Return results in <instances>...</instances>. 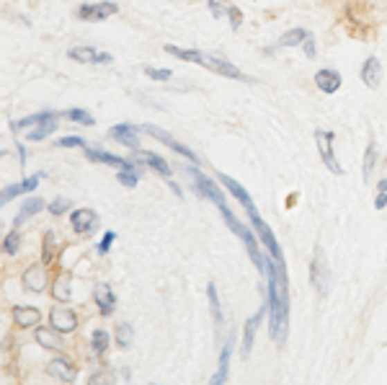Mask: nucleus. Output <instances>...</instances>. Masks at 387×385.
I'll return each mask as SVG.
<instances>
[{"mask_svg":"<svg viewBox=\"0 0 387 385\" xmlns=\"http://www.w3.org/2000/svg\"><path fill=\"white\" fill-rule=\"evenodd\" d=\"M315 142H318L321 158H323V163L328 166V171H333V173H343V169L336 163V155H333V142H336V135H333V132H325V130H315Z\"/></svg>","mask_w":387,"mask_h":385,"instance_id":"obj_1","label":"nucleus"},{"mask_svg":"<svg viewBox=\"0 0 387 385\" xmlns=\"http://www.w3.org/2000/svg\"><path fill=\"white\" fill-rule=\"evenodd\" d=\"M140 130H142V132H147V135H152V137H155V140H161L163 145H168L170 151H176L179 155H183V158H189L191 163H199L197 153H191L189 148H186V145H181V142L173 140V137H170V135H168L165 130H163V127H155V124H142Z\"/></svg>","mask_w":387,"mask_h":385,"instance_id":"obj_2","label":"nucleus"},{"mask_svg":"<svg viewBox=\"0 0 387 385\" xmlns=\"http://www.w3.org/2000/svg\"><path fill=\"white\" fill-rule=\"evenodd\" d=\"M248 217H251V225H253V230L258 233V238H261V241H264V246L269 248L271 259H284L282 248H279V243H276V238H274V233H271V228L264 223V217L258 215V212H253V215H248Z\"/></svg>","mask_w":387,"mask_h":385,"instance_id":"obj_3","label":"nucleus"},{"mask_svg":"<svg viewBox=\"0 0 387 385\" xmlns=\"http://www.w3.org/2000/svg\"><path fill=\"white\" fill-rule=\"evenodd\" d=\"M49 323L52 329H57L60 334H67V331L78 329V316L73 308H65V305H57V308L49 310Z\"/></svg>","mask_w":387,"mask_h":385,"instance_id":"obj_4","label":"nucleus"},{"mask_svg":"<svg viewBox=\"0 0 387 385\" xmlns=\"http://www.w3.org/2000/svg\"><path fill=\"white\" fill-rule=\"evenodd\" d=\"M191 176H194V191L201 194V197H207L209 202H215V205H225V197H222V191L217 189V184L212 179H207L204 173H199V171L191 169Z\"/></svg>","mask_w":387,"mask_h":385,"instance_id":"obj_5","label":"nucleus"},{"mask_svg":"<svg viewBox=\"0 0 387 385\" xmlns=\"http://www.w3.org/2000/svg\"><path fill=\"white\" fill-rule=\"evenodd\" d=\"M140 127H132V124H116L109 130V137L124 145V148H129V151H140Z\"/></svg>","mask_w":387,"mask_h":385,"instance_id":"obj_6","label":"nucleus"},{"mask_svg":"<svg viewBox=\"0 0 387 385\" xmlns=\"http://www.w3.org/2000/svg\"><path fill=\"white\" fill-rule=\"evenodd\" d=\"M70 225L78 235H91L98 228V215L93 209H73L70 212Z\"/></svg>","mask_w":387,"mask_h":385,"instance_id":"obj_7","label":"nucleus"},{"mask_svg":"<svg viewBox=\"0 0 387 385\" xmlns=\"http://www.w3.org/2000/svg\"><path fill=\"white\" fill-rule=\"evenodd\" d=\"M116 10H119V8H116V3H96V6H80V8H78V19H80V21H93V24H98V21L111 19Z\"/></svg>","mask_w":387,"mask_h":385,"instance_id":"obj_8","label":"nucleus"},{"mask_svg":"<svg viewBox=\"0 0 387 385\" xmlns=\"http://www.w3.org/2000/svg\"><path fill=\"white\" fill-rule=\"evenodd\" d=\"M24 287L31 292H44L47 290V282H49V277H47V264L42 262V264H34L31 269H26L24 272Z\"/></svg>","mask_w":387,"mask_h":385,"instance_id":"obj_9","label":"nucleus"},{"mask_svg":"<svg viewBox=\"0 0 387 385\" xmlns=\"http://www.w3.org/2000/svg\"><path fill=\"white\" fill-rule=\"evenodd\" d=\"M310 280H312V287L321 292V295H325V292H328L331 274H328V266H325V262H323L321 251L315 254V259H312V264H310Z\"/></svg>","mask_w":387,"mask_h":385,"instance_id":"obj_10","label":"nucleus"},{"mask_svg":"<svg viewBox=\"0 0 387 385\" xmlns=\"http://www.w3.org/2000/svg\"><path fill=\"white\" fill-rule=\"evenodd\" d=\"M217 179L222 181V184H225V187H227V191H230V194H233V197H235L237 202L243 205V209H246L248 215H253V212H255L253 199H251V194H248L246 189L240 187V184H237L235 179H230V176H225V173H217Z\"/></svg>","mask_w":387,"mask_h":385,"instance_id":"obj_11","label":"nucleus"},{"mask_svg":"<svg viewBox=\"0 0 387 385\" xmlns=\"http://www.w3.org/2000/svg\"><path fill=\"white\" fill-rule=\"evenodd\" d=\"M96 305H98V313L101 316H111L114 308H116V298H114V290L106 282H98L93 290Z\"/></svg>","mask_w":387,"mask_h":385,"instance_id":"obj_12","label":"nucleus"},{"mask_svg":"<svg viewBox=\"0 0 387 385\" xmlns=\"http://www.w3.org/2000/svg\"><path fill=\"white\" fill-rule=\"evenodd\" d=\"M10 316H13V323L21 326V329H34L39 320H42V313L37 308H26V305H13Z\"/></svg>","mask_w":387,"mask_h":385,"instance_id":"obj_13","label":"nucleus"},{"mask_svg":"<svg viewBox=\"0 0 387 385\" xmlns=\"http://www.w3.org/2000/svg\"><path fill=\"white\" fill-rule=\"evenodd\" d=\"M85 158L91 160V163H106V166H114V169H127V166H132L134 160H127V158H119V155H111V153L106 151H98V148H85Z\"/></svg>","mask_w":387,"mask_h":385,"instance_id":"obj_14","label":"nucleus"},{"mask_svg":"<svg viewBox=\"0 0 387 385\" xmlns=\"http://www.w3.org/2000/svg\"><path fill=\"white\" fill-rule=\"evenodd\" d=\"M132 158H137V160H142L147 169H152L155 173H161L163 179H168L170 173H173V169H170L168 163L158 155V153H147V151H134V155Z\"/></svg>","mask_w":387,"mask_h":385,"instance_id":"obj_15","label":"nucleus"},{"mask_svg":"<svg viewBox=\"0 0 387 385\" xmlns=\"http://www.w3.org/2000/svg\"><path fill=\"white\" fill-rule=\"evenodd\" d=\"M47 373L57 380H62V383H75L78 377V370L73 367V362H67V359H52L47 365Z\"/></svg>","mask_w":387,"mask_h":385,"instance_id":"obj_16","label":"nucleus"},{"mask_svg":"<svg viewBox=\"0 0 387 385\" xmlns=\"http://www.w3.org/2000/svg\"><path fill=\"white\" fill-rule=\"evenodd\" d=\"M204 65L212 70V73H217V76H225V78H233V80H251L248 76H243L235 65H230L225 60H219V57H207L204 60Z\"/></svg>","mask_w":387,"mask_h":385,"instance_id":"obj_17","label":"nucleus"},{"mask_svg":"<svg viewBox=\"0 0 387 385\" xmlns=\"http://www.w3.org/2000/svg\"><path fill=\"white\" fill-rule=\"evenodd\" d=\"M341 83H343V80H341V73H336V70H331V67H325V70H318V73H315V85H318V88H321L323 94H336V91H339L341 88Z\"/></svg>","mask_w":387,"mask_h":385,"instance_id":"obj_18","label":"nucleus"},{"mask_svg":"<svg viewBox=\"0 0 387 385\" xmlns=\"http://www.w3.org/2000/svg\"><path fill=\"white\" fill-rule=\"evenodd\" d=\"M70 57L75 60V62H96V65H109L114 57L111 55H104V52H96L91 47H75L70 49Z\"/></svg>","mask_w":387,"mask_h":385,"instance_id":"obj_19","label":"nucleus"},{"mask_svg":"<svg viewBox=\"0 0 387 385\" xmlns=\"http://www.w3.org/2000/svg\"><path fill=\"white\" fill-rule=\"evenodd\" d=\"M34 339H37L39 347L52 349V352H62V347H65V341H62V336H60V331L52 329V326H49V329H37Z\"/></svg>","mask_w":387,"mask_h":385,"instance_id":"obj_20","label":"nucleus"},{"mask_svg":"<svg viewBox=\"0 0 387 385\" xmlns=\"http://www.w3.org/2000/svg\"><path fill=\"white\" fill-rule=\"evenodd\" d=\"M361 80H364V85H369V88H377V85L382 83V65H379L377 57H369L367 62L361 65Z\"/></svg>","mask_w":387,"mask_h":385,"instance_id":"obj_21","label":"nucleus"},{"mask_svg":"<svg viewBox=\"0 0 387 385\" xmlns=\"http://www.w3.org/2000/svg\"><path fill=\"white\" fill-rule=\"evenodd\" d=\"M264 313H266V308H261L255 316H251V318L246 320V331H243V357H248L251 349H253L255 329H258V323H261V318H264Z\"/></svg>","mask_w":387,"mask_h":385,"instance_id":"obj_22","label":"nucleus"},{"mask_svg":"<svg viewBox=\"0 0 387 385\" xmlns=\"http://www.w3.org/2000/svg\"><path fill=\"white\" fill-rule=\"evenodd\" d=\"M230 357H233V339H227L222 352H219V367L215 377H212V385H222L227 380V373H230Z\"/></svg>","mask_w":387,"mask_h":385,"instance_id":"obj_23","label":"nucleus"},{"mask_svg":"<svg viewBox=\"0 0 387 385\" xmlns=\"http://www.w3.org/2000/svg\"><path fill=\"white\" fill-rule=\"evenodd\" d=\"M55 117H57V114H44V119L31 127V132H28V140L39 142V140H44V137H49V135L57 130V119H55Z\"/></svg>","mask_w":387,"mask_h":385,"instance_id":"obj_24","label":"nucleus"},{"mask_svg":"<svg viewBox=\"0 0 387 385\" xmlns=\"http://www.w3.org/2000/svg\"><path fill=\"white\" fill-rule=\"evenodd\" d=\"M44 207H47V205H44L42 199H37V197L26 199V202H24V207H21V212H19V215H16V228L24 225V223H26L28 217H34V215H37V212H42Z\"/></svg>","mask_w":387,"mask_h":385,"instance_id":"obj_25","label":"nucleus"},{"mask_svg":"<svg viewBox=\"0 0 387 385\" xmlns=\"http://www.w3.org/2000/svg\"><path fill=\"white\" fill-rule=\"evenodd\" d=\"M165 52L173 57H179V60H186V62H197V65H204V60H207L204 52H197V49H181V47H173V44H165Z\"/></svg>","mask_w":387,"mask_h":385,"instance_id":"obj_26","label":"nucleus"},{"mask_svg":"<svg viewBox=\"0 0 387 385\" xmlns=\"http://www.w3.org/2000/svg\"><path fill=\"white\" fill-rule=\"evenodd\" d=\"M307 37H310V31H305V28H292V31H287L284 37H279L276 47H300V44L307 42Z\"/></svg>","mask_w":387,"mask_h":385,"instance_id":"obj_27","label":"nucleus"},{"mask_svg":"<svg viewBox=\"0 0 387 385\" xmlns=\"http://www.w3.org/2000/svg\"><path fill=\"white\" fill-rule=\"evenodd\" d=\"M52 298H55L57 302H70V298H73V292H70V282H67L65 274H62V277H57L55 282H52Z\"/></svg>","mask_w":387,"mask_h":385,"instance_id":"obj_28","label":"nucleus"},{"mask_svg":"<svg viewBox=\"0 0 387 385\" xmlns=\"http://www.w3.org/2000/svg\"><path fill=\"white\" fill-rule=\"evenodd\" d=\"M55 259H57V238L52 230H47L44 233V243H42V262L49 266V264H55Z\"/></svg>","mask_w":387,"mask_h":385,"instance_id":"obj_29","label":"nucleus"},{"mask_svg":"<svg viewBox=\"0 0 387 385\" xmlns=\"http://www.w3.org/2000/svg\"><path fill=\"white\" fill-rule=\"evenodd\" d=\"M140 176H142V171L132 163V166H127V169H119V176H116V179H119L122 187H137V184H140Z\"/></svg>","mask_w":387,"mask_h":385,"instance_id":"obj_30","label":"nucleus"},{"mask_svg":"<svg viewBox=\"0 0 387 385\" xmlns=\"http://www.w3.org/2000/svg\"><path fill=\"white\" fill-rule=\"evenodd\" d=\"M106 347H109V334H106L104 329H96L93 334H91V349H93L96 357H101L106 352Z\"/></svg>","mask_w":387,"mask_h":385,"instance_id":"obj_31","label":"nucleus"},{"mask_svg":"<svg viewBox=\"0 0 387 385\" xmlns=\"http://www.w3.org/2000/svg\"><path fill=\"white\" fill-rule=\"evenodd\" d=\"M207 298H209V308H212V318L215 323H222V305H219V298H217V287L215 284H207Z\"/></svg>","mask_w":387,"mask_h":385,"instance_id":"obj_32","label":"nucleus"},{"mask_svg":"<svg viewBox=\"0 0 387 385\" xmlns=\"http://www.w3.org/2000/svg\"><path fill=\"white\" fill-rule=\"evenodd\" d=\"M375 163H377V145H375V140H369L367 153H364V181L372 179V169H375Z\"/></svg>","mask_w":387,"mask_h":385,"instance_id":"obj_33","label":"nucleus"},{"mask_svg":"<svg viewBox=\"0 0 387 385\" xmlns=\"http://www.w3.org/2000/svg\"><path fill=\"white\" fill-rule=\"evenodd\" d=\"M65 117L70 122L83 124V127H93V117L85 112V109H70V112H65Z\"/></svg>","mask_w":387,"mask_h":385,"instance_id":"obj_34","label":"nucleus"},{"mask_svg":"<svg viewBox=\"0 0 387 385\" xmlns=\"http://www.w3.org/2000/svg\"><path fill=\"white\" fill-rule=\"evenodd\" d=\"M116 344L122 349H127L132 344V326L129 323H119V329H116Z\"/></svg>","mask_w":387,"mask_h":385,"instance_id":"obj_35","label":"nucleus"},{"mask_svg":"<svg viewBox=\"0 0 387 385\" xmlns=\"http://www.w3.org/2000/svg\"><path fill=\"white\" fill-rule=\"evenodd\" d=\"M19 246H21V235L16 233V230H10L8 235H6V241H3V251L10 256L19 254Z\"/></svg>","mask_w":387,"mask_h":385,"instance_id":"obj_36","label":"nucleus"},{"mask_svg":"<svg viewBox=\"0 0 387 385\" xmlns=\"http://www.w3.org/2000/svg\"><path fill=\"white\" fill-rule=\"evenodd\" d=\"M19 194H26L24 184H10V187L3 189V199H0V202H3V205H8L10 199H16Z\"/></svg>","mask_w":387,"mask_h":385,"instance_id":"obj_37","label":"nucleus"},{"mask_svg":"<svg viewBox=\"0 0 387 385\" xmlns=\"http://www.w3.org/2000/svg\"><path fill=\"white\" fill-rule=\"evenodd\" d=\"M145 76L152 78V80H170V73L168 67H145Z\"/></svg>","mask_w":387,"mask_h":385,"instance_id":"obj_38","label":"nucleus"},{"mask_svg":"<svg viewBox=\"0 0 387 385\" xmlns=\"http://www.w3.org/2000/svg\"><path fill=\"white\" fill-rule=\"evenodd\" d=\"M209 10H212L215 19H222V16H227V10H230V3H225V0H209Z\"/></svg>","mask_w":387,"mask_h":385,"instance_id":"obj_39","label":"nucleus"},{"mask_svg":"<svg viewBox=\"0 0 387 385\" xmlns=\"http://www.w3.org/2000/svg\"><path fill=\"white\" fill-rule=\"evenodd\" d=\"M57 148H85V140L83 137H78V135L60 137V140H57Z\"/></svg>","mask_w":387,"mask_h":385,"instance_id":"obj_40","label":"nucleus"},{"mask_svg":"<svg viewBox=\"0 0 387 385\" xmlns=\"http://www.w3.org/2000/svg\"><path fill=\"white\" fill-rule=\"evenodd\" d=\"M67 209H70V199H55V202L49 205V212H52V215H65Z\"/></svg>","mask_w":387,"mask_h":385,"instance_id":"obj_41","label":"nucleus"},{"mask_svg":"<svg viewBox=\"0 0 387 385\" xmlns=\"http://www.w3.org/2000/svg\"><path fill=\"white\" fill-rule=\"evenodd\" d=\"M114 241H116V233H111V230H109V233L104 235V241H101V243H98V254L101 256H106L109 254V248H111V243Z\"/></svg>","mask_w":387,"mask_h":385,"instance_id":"obj_42","label":"nucleus"},{"mask_svg":"<svg viewBox=\"0 0 387 385\" xmlns=\"http://www.w3.org/2000/svg\"><path fill=\"white\" fill-rule=\"evenodd\" d=\"M227 16H230V24H233V28H237L240 24H243V13H240V8H235V6H230Z\"/></svg>","mask_w":387,"mask_h":385,"instance_id":"obj_43","label":"nucleus"},{"mask_svg":"<svg viewBox=\"0 0 387 385\" xmlns=\"http://www.w3.org/2000/svg\"><path fill=\"white\" fill-rule=\"evenodd\" d=\"M106 380H114V373H111V370H101V373H96V375H91V385L106 383Z\"/></svg>","mask_w":387,"mask_h":385,"instance_id":"obj_44","label":"nucleus"},{"mask_svg":"<svg viewBox=\"0 0 387 385\" xmlns=\"http://www.w3.org/2000/svg\"><path fill=\"white\" fill-rule=\"evenodd\" d=\"M39 179H42V173H34V176H28L26 181H21V184H24V189H26V191H34V189L39 187Z\"/></svg>","mask_w":387,"mask_h":385,"instance_id":"obj_45","label":"nucleus"},{"mask_svg":"<svg viewBox=\"0 0 387 385\" xmlns=\"http://www.w3.org/2000/svg\"><path fill=\"white\" fill-rule=\"evenodd\" d=\"M375 207H377V209L387 207V189H377V199H375Z\"/></svg>","mask_w":387,"mask_h":385,"instance_id":"obj_46","label":"nucleus"},{"mask_svg":"<svg viewBox=\"0 0 387 385\" xmlns=\"http://www.w3.org/2000/svg\"><path fill=\"white\" fill-rule=\"evenodd\" d=\"M305 55L310 57V60L315 57V39L312 37H307V42H305Z\"/></svg>","mask_w":387,"mask_h":385,"instance_id":"obj_47","label":"nucleus"},{"mask_svg":"<svg viewBox=\"0 0 387 385\" xmlns=\"http://www.w3.org/2000/svg\"><path fill=\"white\" fill-rule=\"evenodd\" d=\"M168 187L173 189V191H176V197H181V187H176V184H173V181H168Z\"/></svg>","mask_w":387,"mask_h":385,"instance_id":"obj_48","label":"nucleus"}]
</instances>
